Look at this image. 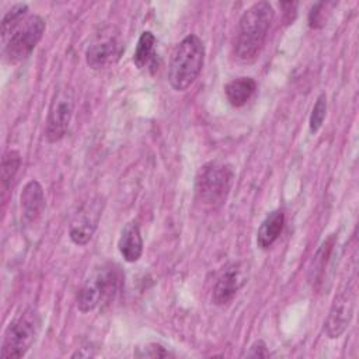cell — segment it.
I'll list each match as a JSON object with an SVG mask.
<instances>
[{
  "label": "cell",
  "mask_w": 359,
  "mask_h": 359,
  "mask_svg": "<svg viewBox=\"0 0 359 359\" xmlns=\"http://www.w3.org/2000/svg\"><path fill=\"white\" fill-rule=\"evenodd\" d=\"M273 18L275 11L268 1L254 3L243 13L234 38V55L240 62L251 63L259 56Z\"/></svg>",
  "instance_id": "cell-1"
},
{
  "label": "cell",
  "mask_w": 359,
  "mask_h": 359,
  "mask_svg": "<svg viewBox=\"0 0 359 359\" xmlns=\"http://www.w3.org/2000/svg\"><path fill=\"white\" fill-rule=\"evenodd\" d=\"M205 62V46L202 41L194 35H187L175 48L170 66L168 83L175 91L188 90L202 72Z\"/></svg>",
  "instance_id": "cell-2"
},
{
  "label": "cell",
  "mask_w": 359,
  "mask_h": 359,
  "mask_svg": "<svg viewBox=\"0 0 359 359\" xmlns=\"http://www.w3.org/2000/svg\"><path fill=\"white\" fill-rule=\"evenodd\" d=\"M234 180V170L227 163L210 161L201 167L196 182L195 192L198 201L209 208L217 209L226 203Z\"/></svg>",
  "instance_id": "cell-3"
},
{
  "label": "cell",
  "mask_w": 359,
  "mask_h": 359,
  "mask_svg": "<svg viewBox=\"0 0 359 359\" xmlns=\"http://www.w3.org/2000/svg\"><path fill=\"white\" fill-rule=\"evenodd\" d=\"M45 28L46 24L41 15H27L1 36L4 59L10 65L27 59L42 39Z\"/></svg>",
  "instance_id": "cell-4"
},
{
  "label": "cell",
  "mask_w": 359,
  "mask_h": 359,
  "mask_svg": "<svg viewBox=\"0 0 359 359\" xmlns=\"http://www.w3.org/2000/svg\"><path fill=\"white\" fill-rule=\"evenodd\" d=\"M39 325L41 318L35 309L29 307L20 313L4 331L0 356L3 359L22 358L35 342Z\"/></svg>",
  "instance_id": "cell-5"
},
{
  "label": "cell",
  "mask_w": 359,
  "mask_h": 359,
  "mask_svg": "<svg viewBox=\"0 0 359 359\" xmlns=\"http://www.w3.org/2000/svg\"><path fill=\"white\" fill-rule=\"evenodd\" d=\"M118 271L112 265H104L95 269L84 280L77 293V309L81 313H88L109 299L118 289Z\"/></svg>",
  "instance_id": "cell-6"
},
{
  "label": "cell",
  "mask_w": 359,
  "mask_h": 359,
  "mask_svg": "<svg viewBox=\"0 0 359 359\" xmlns=\"http://www.w3.org/2000/svg\"><path fill=\"white\" fill-rule=\"evenodd\" d=\"M74 101L72 87L62 84L55 90L45 123V137L49 143H56L65 137L74 112Z\"/></svg>",
  "instance_id": "cell-7"
},
{
  "label": "cell",
  "mask_w": 359,
  "mask_h": 359,
  "mask_svg": "<svg viewBox=\"0 0 359 359\" xmlns=\"http://www.w3.org/2000/svg\"><path fill=\"white\" fill-rule=\"evenodd\" d=\"M356 286L355 276L345 282V285L335 294L328 317L324 324V331L328 338H339L348 328L355 309Z\"/></svg>",
  "instance_id": "cell-8"
},
{
  "label": "cell",
  "mask_w": 359,
  "mask_h": 359,
  "mask_svg": "<svg viewBox=\"0 0 359 359\" xmlns=\"http://www.w3.org/2000/svg\"><path fill=\"white\" fill-rule=\"evenodd\" d=\"M250 265L245 261H237L226 265L219 273L212 293V300L216 306L229 304L240 289L248 282Z\"/></svg>",
  "instance_id": "cell-9"
},
{
  "label": "cell",
  "mask_w": 359,
  "mask_h": 359,
  "mask_svg": "<svg viewBox=\"0 0 359 359\" xmlns=\"http://www.w3.org/2000/svg\"><path fill=\"white\" fill-rule=\"evenodd\" d=\"M102 206H104L102 199L100 196H95L88 202H86L74 215L69 227V236L74 244L84 245L91 240L100 223V219L102 215Z\"/></svg>",
  "instance_id": "cell-10"
},
{
  "label": "cell",
  "mask_w": 359,
  "mask_h": 359,
  "mask_svg": "<svg viewBox=\"0 0 359 359\" xmlns=\"http://www.w3.org/2000/svg\"><path fill=\"white\" fill-rule=\"evenodd\" d=\"M123 52V43L116 35H108L95 39L88 45L86 50V63L93 70H102L121 57Z\"/></svg>",
  "instance_id": "cell-11"
},
{
  "label": "cell",
  "mask_w": 359,
  "mask_h": 359,
  "mask_svg": "<svg viewBox=\"0 0 359 359\" xmlns=\"http://www.w3.org/2000/svg\"><path fill=\"white\" fill-rule=\"evenodd\" d=\"M20 202L24 220L27 223L36 222L45 209V195L41 184L35 180L27 182L20 195Z\"/></svg>",
  "instance_id": "cell-12"
},
{
  "label": "cell",
  "mask_w": 359,
  "mask_h": 359,
  "mask_svg": "<svg viewBox=\"0 0 359 359\" xmlns=\"http://www.w3.org/2000/svg\"><path fill=\"white\" fill-rule=\"evenodd\" d=\"M118 250L126 262H136L142 257L143 238L136 222H129L123 226L118 240Z\"/></svg>",
  "instance_id": "cell-13"
},
{
  "label": "cell",
  "mask_w": 359,
  "mask_h": 359,
  "mask_svg": "<svg viewBox=\"0 0 359 359\" xmlns=\"http://www.w3.org/2000/svg\"><path fill=\"white\" fill-rule=\"evenodd\" d=\"M285 226V213L278 209L271 212L261 223L257 231V245L261 250H268L279 238Z\"/></svg>",
  "instance_id": "cell-14"
},
{
  "label": "cell",
  "mask_w": 359,
  "mask_h": 359,
  "mask_svg": "<svg viewBox=\"0 0 359 359\" xmlns=\"http://www.w3.org/2000/svg\"><path fill=\"white\" fill-rule=\"evenodd\" d=\"M257 91V83L251 77H237L224 86V94L230 105L240 108L245 105Z\"/></svg>",
  "instance_id": "cell-15"
},
{
  "label": "cell",
  "mask_w": 359,
  "mask_h": 359,
  "mask_svg": "<svg viewBox=\"0 0 359 359\" xmlns=\"http://www.w3.org/2000/svg\"><path fill=\"white\" fill-rule=\"evenodd\" d=\"M156 56V36L151 31H143L139 36L136 50L133 55V63L137 69L147 67Z\"/></svg>",
  "instance_id": "cell-16"
},
{
  "label": "cell",
  "mask_w": 359,
  "mask_h": 359,
  "mask_svg": "<svg viewBox=\"0 0 359 359\" xmlns=\"http://www.w3.org/2000/svg\"><path fill=\"white\" fill-rule=\"evenodd\" d=\"M21 167V156L17 150H8L1 160V185L3 191L7 192V189L13 185V181Z\"/></svg>",
  "instance_id": "cell-17"
},
{
  "label": "cell",
  "mask_w": 359,
  "mask_h": 359,
  "mask_svg": "<svg viewBox=\"0 0 359 359\" xmlns=\"http://www.w3.org/2000/svg\"><path fill=\"white\" fill-rule=\"evenodd\" d=\"M28 15V6L25 3L14 4L1 20V36L6 35L14 25H17L20 21H22Z\"/></svg>",
  "instance_id": "cell-18"
},
{
  "label": "cell",
  "mask_w": 359,
  "mask_h": 359,
  "mask_svg": "<svg viewBox=\"0 0 359 359\" xmlns=\"http://www.w3.org/2000/svg\"><path fill=\"white\" fill-rule=\"evenodd\" d=\"M334 236H331L330 238H327L320 250L317 251V255L314 257V268H313V282H320L321 276H323V272H324V268H325V264L328 261V257L331 254V250L334 247Z\"/></svg>",
  "instance_id": "cell-19"
},
{
  "label": "cell",
  "mask_w": 359,
  "mask_h": 359,
  "mask_svg": "<svg viewBox=\"0 0 359 359\" xmlns=\"http://www.w3.org/2000/svg\"><path fill=\"white\" fill-rule=\"evenodd\" d=\"M325 115H327V97H325V94H320L318 98L316 100L313 109H311L310 121H309V128L313 135L317 133L320 130V128L323 126Z\"/></svg>",
  "instance_id": "cell-20"
},
{
  "label": "cell",
  "mask_w": 359,
  "mask_h": 359,
  "mask_svg": "<svg viewBox=\"0 0 359 359\" xmlns=\"http://www.w3.org/2000/svg\"><path fill=\"white\" fill-rule=\"evenodd\" d=\"M133 355L136 358H154V359L174 356L172 352H170L167 348H164L163 345H160L157 342H150V344H146L143 346L136 348Z\"/></svg>",
  "instance_id": "cell-21"
},
{
  "label": "cell",
  "mask_w": 359,
  "mask_h": 359,
  "mask_svg": "<svg viewBox=\"0 0 359 359\" xmlns=\"http://www.w3.org/2000/svg\"><path fill=\"white\" fill-rule=\"evenodd\" d=\"M328 4L330 3L321 1V3H317L311 7V11L309 13V25L311 28H321V27L325 25V21H327L325 11H327Z\"/></svg>",
  "instance_id": "cell-22"
},
{
  "label": "cell",
  "mask_w": 359,
  "mask_h": 359,
  "mask_svg": "<svg viewBox=\"0 0 359 359\" xmlns=\"http://www.w3.org/2000/svg\"><path fill=\"white\" fill-rule=\"evenodd\" d=\"M243 356H247V358H269V351H268L266 344L262 339H258L248 348V351Z\"/></svg>",
  "instance_id": "cell-23"
}]
</instances>
